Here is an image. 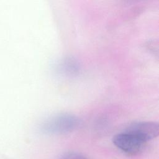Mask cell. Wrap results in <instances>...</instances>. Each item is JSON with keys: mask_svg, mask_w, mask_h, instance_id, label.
<instances>
[{"mask_svg": "<svg viewBox=\"0 0 159 159\" xmlns=\"http://www.w3.org/2000/svg\"><path fill=\"white\" fill-rule=\"evenodd\" d=\"M125 131L132 134L146 143L158 136L159 133V125L158 124L155 122H137L130 124Z\"/></svg>", "mask_w": 159, "mask_h": 159, "instance_id": "3957f363", "label": "cell"}, {"mask_svg": "<svg viewBox=\"0 0 159 159\" xmlns=\"http://www.w3.org/2000/svg\"><path fill=\"white\" fill-rule=\"evenodd\" d=\"M80 122V119L72 114H59L45 121L42 124V130L48 134H63L77 129Z\"/></svg>", "mask_w": 159, "mask_h": 159, "instance_id": "6da1fadb", "label": "cell"}, {"mask_svg": "<svg viewBox=\"0 0 159 159\" xmlns=\"http://www.w3.org/2000/svg\"><path fill=\"white\" fill-rule=\"evenodd\" d=\"M112 142L117 148L129 155H136L140 153L146 143L125 130L115 135L112 138Z\"/></svg>", "mask_w": 159, "mask_h": 159, "instance_id": "7a4b0ae2", "label": "cell"}, {"mask_svg": "<svg viewBox=\"0 0 159 159\" xmlns=\"http://www.w3.org/2000/svg\"><path fill=\"white\" fill-rule=\"evenodd\" d=\"M60 70L62 71L63 73L68 75L75 74L79 70L78 63L73 59L70 58L65 60L61 64H60Z\"/></svg>", "mask_w": 159, "mask_h": 159, "instance_id": "277c9868", "label": "cell"}, {"mask_svg": "<svg viewBox=\"0 0 159 159\" xmlns=\"http://www.w3.org/2000/svg\"><path fill=\"white\" fill-rule=\"evenodd\" d=\"M58 159H88L84 155L76 152H68L64 153Z\"/></svg>", "mask_w": 159, "mask_h": 159, "instance_id": "5b68a950", "label": "cell"}]
</instances>
